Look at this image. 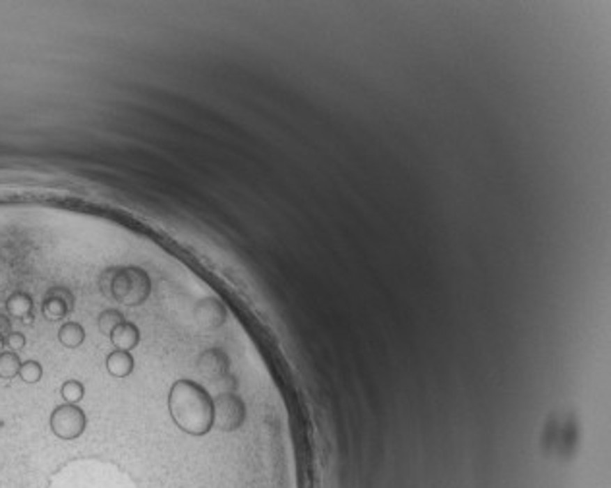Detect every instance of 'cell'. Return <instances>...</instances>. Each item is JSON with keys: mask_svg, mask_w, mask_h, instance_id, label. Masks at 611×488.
Segmentation results:
<instances>
[{"mask_svg": "<svg viewBox=\"0 0 611 488\" xmlns=\"http://www.w3.org/2000/svg\"><path fill=\"white\" fill-rule=\"evenodd\" d=\"M169 413L178 430L201 438L215 428V397L206 386L182 378L169 390Z\"/></svg>", "mask_w": 611, "mask_h": 488, "instance_id": "obj_1", "label": "cell"}, {"mask_svg": "<svg viewBox=\"0 0 611 488\" xmlns=\"http://www.w3.org/2000/svg\"><path fill=\"white\" fill-rule=\"evenodd\" d=\"M99 289L105 296L124 306H139L151 295V279L146 270L136 266L109 268L99 277Z\"/></svg>", "mask_w": 611, "mask_h": 488, "instance_id": "obj_2", "label": "cell"}, {"mask_svg": "<svg viewBox=\"0 0 611 488\" xmlns=\"http://www.w3.org/2000/svg\"><path fill=\"white\" fill-rule=\"evenodd\" d=\"M49 427H51L52 434L56 438L70 442V440H76V438H79L86 432L87 417L84 409H79L78 405L64 403V405L54 407V411L51 413V418H49Z\"/></svg>", "mask_w": 611, "mask_h": 488, "instance_id": "obj_3", "label": "cell"}, {"mask_svg": "<svg viewBox=\"0 0 611 488\" xmlns=\"http://www.w3.org/2000/svg\"><path fill=\"white\" fill-rule=\"evenodd\" d=\"M246 403L233 392L219 393L215 397V428L221 432H236L246 422Z\"/></svg>", "mask_w": 611, "mask_h": 488, "instance_id": "obj_4", "label": "cell"}, {"mask_svg": "<svg viewBox=\"0 0 611 488\" xmlns=\"http://www.w3.org/2000/svg\"><path fill=\"white\" fill-rule=\"evenodd\" d=\"M74 303H76V298H74L70 289L52 287L45 296L41 310H43V316L47 320L59 322V320L66 318L74 310Z\"/></svg>", "mask_w": 611, "mask_h": 488, "instance_id": "obj_5", "label": "cell"}, {"mask_svg": "<svg viewBox=\"0 0 611 488\" xmlns=\"http://www.w3.org/2000/svg\"><path fill=\"white\" fill-rule=\"evenodd\" d=\"M194 318L201 330H217L226 322V308L217 298H203L194 308Z\"/></svg>", "mask_w": 611, "mask_h": 488, "instance_id": "obj_6", "label": "cell"}, {"mask_svg": "<svg viewBox=\"0 0 611 488\" xmlns=\"http://www.w3.org/2000/svg\"><path fill=\"white\" fill-rule=\"evenodd\" d=\"M6 312L8 318H16L24 323L33 322V298L24 291H16L6 298Z\"/></svg>", "mask_w": 611, "mask_h": 488, "instance_id": "obj_7", "label": "cell"}, {"mask_svg": "<svg viewBox=\"0 0 611 488\" xmlns=\"http://www.w3.org/2000/svg\"><path fill=\"white\" fill-rule=\"evenodd\" d=\"M139 340H141V335H139L138 326L132 322H122L111 333L112 347L116 349V351H126V353H130L132 349L138 347Z\"/></svg>", "mask_w": 611, "mask_h": 488, "instance_id": "obj_8", "label": "cell"}, {"mask_svg": "<svg viewBox=\"0 0 611 488\" xmlns=\"http://www.w3.org/2000/svg\"><path fill=\"white\" fill-rule=\"evenodd\" d=\"M134 357L132 353H126V351H112L107 355V360H105V366H107V372L112 376V378H128L132 372H134Z\"/></svg>", "mask_w": 611, "mask_h": 488, "instance_id": "obj_9", "label": "cell"}, {"mask_svg": "<svg viewBox=\"0 0 611 488\" xmlns=\"http://www.w3.org/2000/svg\"><path fill=\"white\" fill-rule=\"evenodd\" d=\"M59 341L66 349L82 347L84 341H86V330H84V326L78 322L62 323L61 330H59Z\"/></svg>", "mask_w": 611, "mask_h": 488, "instance_id": "obj_10", "label": "cell"}, {"mask_svg": "<svg viewBox=\"0 0 611 488\" xmlns=\"http://www.w3.org/2000/svg\"><path fill=\"white\" fill-rule=\"evenodd\" d=\"M122 322H126V320H124V314H122L121 310H114V308H107V310H103V312L99 314V318H97V326H99L101 333H103V335H109V337H111L112 331L116 330Z\"/></svg>", "mask_w": 611, "mask_h": 488, "instance_id": "obj_11", "label": "cell"}, {"mask_svg": "<svg viewBox=\"0 0 611 488\" xmlns=\"http://www.w3.org/2000/svg\"><path fill=\"white\" fill-rule=\"evenodd\" d=\"M20 366H22V360H20L17 353H12V351H2L0 353V378L2 380L16 378L17 372H20Z\"/></svg>", "mask_w": 611, "mask_h": 488, "instance_id": "obj_12", "label": "cell"}, {"mask_svg": "<svg viewBox=\"0 0 611 488\" xmlns=\"http://www.w3.org/2000/svg\"><path fill=\"white\" fill-rule=\"evenodd\" d=\"M61 395L64 403H70V405H78L79 401L84 399L86 395V388L84 383L78 382V380H66V382L61 386Z\"/></svg>", "mask_w": 611, "mask_h": 488, "instance_id": "obj_13", "label": "cell"}, {"mask_svg": "<svg viewBox=\"0 0 611 488\" xmlns=\"http://www.w3.org/2000/svg\"><path fill=\"white\" fill-rule=\"evenodd\" d=\"M20 380L26 383H37L41 378H43V366L39 365L37 360H26L20 366Z\"/></svg>", "mask_w": 611, "mask_h": 488, "instance_id": "obj_14", "label": "cell"}, {"mask_svg": "<svg viewBox=\"0 0 611 488\" xmlns=\"http://www.w3.org/2000/svg\"><path fill=\"white\" fill-rule=\"evenodd\" d=\"M26 347V335L20 331H12L4 337V351H12V353H20Z\"/></svg>", "mask_w": 611, "mask_h": 488, "instance_id": "obj_15", "label": "cell"}, {"mask_svg": "<svg viewBox=\"0 0 611 488\" xmlns=\"http://www.w3.org/2000/svg\"><path fill=\"white\" fill-rule=\"evenodd\" d=\"M8 333H12V320L6 314H0V337H6Z\"/></svg>", "mask_w": 611, "mask_h": 488, "instance_id": "obj_16", "label": "cell"}]
</instances>
